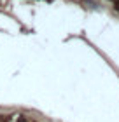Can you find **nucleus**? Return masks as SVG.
Wrapping results in <instances>:
<instances>
[{
	"instance_id": "obj_1",
	"label": "nucleus",
	"mask_w": 119,
	"mask_h": 122,
	"mask_svg": "<svg viewBox=\"0 0 119 122\" xmlns=\"http://www.w3.org/2000/svg\"><path fill=\"white\" fill-rule=\"evenodd\" d=\"M114 7H116V9L119 10V0H114Z\"/></svg>"
}]
</instances>
